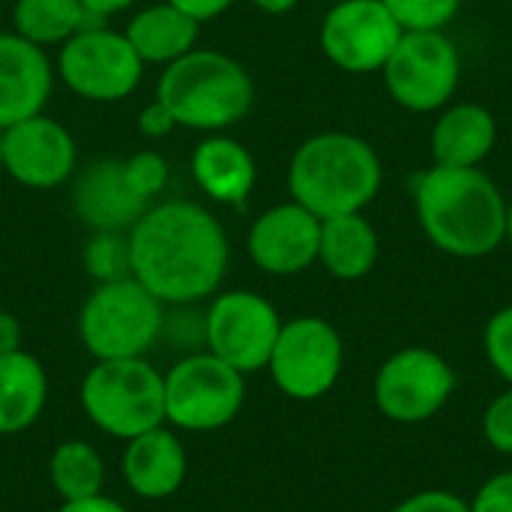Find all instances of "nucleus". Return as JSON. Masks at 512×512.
I'll use <instances>...</instances> for the list:
<instances>
[{
	"label": "nucleus",
	"instance_id": "nucleus-1",
	"mask_svg": "<svg viewBox=\"0 0 512 512\" xmlns=\"http://www.w3.org/2000/svg\"><path fill=\"white\" fill-rule=\"evenodd\" d=\"M132 279L165 306L210 300L231 261L222 222L201 204L165 201L144 210L129 228Z\"/></svg>",
	"mask_w": 512,
	"mask_h": 512
},
{
	"label": "nucleus",
	"instance_id": "nucleus-2",
	"mask_svg": "<svg viewBox=\"0 0 512 512\" xmlns=\"http://www.w3.org/2000/svg\"><path fill=\"white\" fill-rule=\"evenodd\" d=\"M417 222L453 258H486L504 246L507 198L483 168L432 165L414 186Z\"/></svg>",
	"mask_w": 512,
	"mask_h": 512
},
{
	"label": "nucleus",
	"instance_id": "nucleus-3",
	"mask_svg": "<svg viewBox=\"0 0 512 512\" xmlns=\"http://www.w3.org/2000/svg\"><path fill=\"white\" fill-rule=\"evenodd\" d=\"M384 165L375 147L351 132H318L288 162L291 201L318 219L363 213L381 192Z\"/></svg>",
	"mask_w": 512,
	"mask_h": 512
},
{
	"label": "nucleus",
	"instance_id": "nucleus-4",
	"mask_svg": "<svg viewBox=\"0 0 512 512\" xmlns=\"http://www.w3.org/2000/svg\"><path fill=\"white\" fill-rule=\"evenodd\" d=\"M156 99L171 111L177 126L213 135L237 126L252 111L255 84L231 54L192 48L162 69Z\"/></svg>",
	"mask_w": 512,
	"mask_h": 512
},
{
	"label": "nucleus",
	"instance_id": "nucleus-5",
	"mask_svg": "<svg viewBox=\"0 0 512 512\" xmlns=\"http://www.w3.org/2000/svg\"><path fill=\"white\" fill-rule=\"evenodd\" d=\"M78 402L93 429L126 444L165 423V378L147 357L93 360Z\"/></svg>",
	"mask_w": 512,
	"mask_h": 512
},
{
	"label": "nucleus",
	"instance_id": "nucleus-6",
	"mask_svg": "<svg viewBox=\"0 0 512 512\" xmlns=\"http://www.w3.org/2000/svg\"><path fill=\"white\" fill-rule=\"evenodd\" d=\"M165 303L138 279L99 282L78 312V339L93 360H132L162 339Z\"/></svg>",
	"mask_w": 512,
	"mask_h": 512
},
{
	"label": "nucleus",
	"instance_id": "nucleus-7",
	"mask_svg": "<svg viewBox=\"0 0 512 512\" xmlns=\"http://www.w3.org/2000/svg\"><path fill=\"white\" fill-rule=\"evenodd\" d=\"M162 378L165 423L177 432H219L231 426L246 405V375L210 351L180 357Z\"/></svg>",
	"mask_w": 512,
	"mask_h": 512
},
{
	"label": "nucleus",
	"instance_id": "nucleus-8",
	"mask_svg": "<svg viewBox=\"0 0 512 512\" xmlns=\"http://www.w3.org/2000/svg\"><path fill=\"white\" fill-rule=\"evenodd\" d=\"M381 75L396 105L414 114H432L456 96L462 54L444 30H405Z\"/></svg>",
	"mask_w": 512,
	"mask_h": 512
},
{
	"label": "nucleus",
	"instance_id": "nucleus-9",
	"mask_svg": "<svg viewBox=\"0 0 512 512\" xmlns=\"http://www.w3.org/2000/svg\"><path fill=\"white\" fill-rule=\"evenodd\" d=\"M342 366L345 345L339 330L318 315H300L282 321L267 372L282 396L294 402H315L336 387Z\"/></svg>",
	"mask_w": 512,
	"mask_h": 512
},
{
	"label": "nucleus",
	"instance_id": "nucleus-10",
	"mask_svg": "<svg viewBox=\"0 0 512 512\" xmlns=\"http://www.w3.org/2000/svg\"><path fill=\"white\" fill-rule=\"evenodd\" d=\"M57 75L75 96L87 102H117L135 93L144 63L129 45L126 33L99 21L60 45Z\"/></svg>",
	"mask_w": 512,
	"mask_h": 512
},
{
	"label": "nucleus",
	"instance_id": "nucleus-11",
	"mask_svg": "<svg viewBox=\"0 0 512 512\" xmlns=\"http://www.w3.org/2000/svg\"><path fill=\"white\" fill-rule=\"evenodd\" d=\"M279 330L282 318L276 306L255 291L213 294L204 309V351L243 375L267 369Z\"/></svg>",
	"mask_w": 512,
	"mask_h": 512
},
{
	"label": "nucleus",
	"instance_id": "nucleus-12",
	"mask_svg": "<svg viewBox=\"0 0 512 512\" xmlns=\"http://www.w3.org/2000/svg\"><path fill=\"white\" fill-rule=\"evenodd\" d=\"M456 372L432 348H402L387 357L375 375L372 399L375 408L402 426L432 420L453 396Z\"/></svg>",
	"mask_w": 512,
	"mask_h": 512
},
{
	"label": "nucleus",
	"instance_id": "nucleus-13",
	"mask_svg": "<svg viewBox=\"0 0 512 512\" xmlns=\"http://www.w3.org/2000/svg\"><path fill=\"white\" fill-rule=\"evenodd\" d=\"M402 33L381 0H339L321 21V51L342 72H381Z\"/></svg>",
	"mask_w": 512,
	"mask_h": 512
},
{
	"label": "nucleus",
	"instance_id": "nucleus-14",
	"mask_svg": "<svg viewBox=\"0 0 512 512\" xmlns=\"http://www.w3.org/2000/svg\"><path fill=\"white\" fill-rule=\"evenodd\" d=\"M78 147L72 132L45 114L3 129V171L27 189H54L72 180Z\"/></svg>",
	"mask_w": 512,
	"mask_h": 512
},
{
	"label": "nucleus",
	"instance_id": "nucleus-15",
	"mask_svg": "<svg viewBox=\"0 0 512 512\" xmlns=\"http://www.w3.org/2000/svg\"><path fill=\"white\" fill-rule=\"evenodd\" d=\"M318 240L321 219L297 201H285L264 210L252 222L246 234V252L261 273L297 276L318 264Z\"/></svg>",
	"mask_w": 512,
	"mask_h": 512
},
{
	"label": "nucleus",
	"instance_id": "nucleus-16",
	"mask_svg": "<svg viewBox=\"0 0 512 512\" xmlns=\"http://www.w3.org/2000/svg\"><path fill=\"white\" fill-rule=\"evenodd\" d=\"M147 207L150 201L129 183L123 159H99L72 174V210L90 231H129Z\"/></svg>",
	"mask_w": 512,
	"mask_h": 512
},
{
	"label": "nucleus",
	"instance_id": "nucleus-17",
	"mask_svg": "<svg viewBox=\"0 0 512 512\" xmlns=\"http://www.w3.org/2000/svg\"><path fill=\"white\" fill-rule=\"evenodd\" d=\"M126 489L141 501H168L174 498L189 474V453L168 423L126 441L120 459Z\"/></svg>",
	"mask_w": 512,
	"mask_h": 512
},
{
	"label": "nucleus",
	"instance_id": "nucleus-18",
	"mask_svg": "<svg viewBox=\"0 0 512 512\" xmlns=\"http://www.w3.org/2000/svg\"><path fill=\"white\" fill-rule=\"evenodd\" d=\"M54 75L45 48L18 33H0V126L6 129L42 114L54 90Z\"/></svg>",
	"mask_w": 512,
	"mask_h": 512
},
{
	"label": "nucleus",
	"instance_id": "nucleus-19",
	"mask_svg": "<svg viewBox=\"0 0 512 512\" xmlns=\"http://www.w3.org/2000/svg\"><path fill=\"white\" fill-rule=\"evenodd\" d=\"M498 144V120L480 102H456L441 108L432 126V159L447 168H480Z\"/></svg>",
	"mask_w": 512,
	"mask_h": 512
},
{
	"label": "nucleus",
	"instance_id": "nucleus-20",
	"mask_svg": "<svg viewBox=\"0 0 512 512\" xmlns=\"http://www.w3.org/2000/svg\"><path fill=\"white\" fill-rule=\"evenodd\" d=\"M192 177L210 201L243 204L255 189L258 168L237 138L213 132L192 150Z\"/></svg>",
	"mask_w": 512,
	"mask_h": 512
},
{
	"label": "nucleus",
	"instance_id": "nucleus-21",
	"mask_svg": "<svg viewBox=\"0 0 512 512\" xmlns=\"http://www.w3.org/2000/svg\"><path fill=\"white\" fill-rule=\"evenodd\" d=\"M381 240L375 225L363 213H345L321 219L318 264L342 282H357L369 276L378 264Z\"/></svg>",
	"mask_w": 512,
	"mask_h": 512
},
{
	"label": "nucleus",
	"instance_id": "nucleus-22",
	"mask_svg": "<svg viewBox=\"0 0 512 512\" xmlns=\"http://www.w3.org/2000/svg\"><path fill=\"white\" fill-rule=\"evenodd\" d=\"M48 405V372L30 351L0 357V435H21Z\"/></svg>",
	"mask_w": 512,
	"mask_h": 512
},
{
	"label": "nucleus",
	"instance_id": "nucleus-23",
	"mask_svg": "<svg viewBox=\"0 0 512 512\" xmlns=\"http://www.w3.org/2000/svg\"><path fill=\"white\" fill-rule=\"evenodd\" d=\"M126 39L135 48V54L141 57V63H159L168 66L180 57H186L195 45H198V33L201 24L180 12L177 6H171L168 0L144 6L129 24H126Z\"/></svg>",
	"mask_w": 512,
	"mask_h": 512
},
{
	"label": "nucleus",
	"instance_id": "nucleus-24",
	"mask_svg": "<svg viewBox=\"0 0 512 512\" xmlns=\"http://www.w3.org/2000/svg\"><path fill=\"white\" fill-rule=\"evenodd\" d=\"M90 24L99 21L84 9L81 0H15L12 6V33L39 48L63 45Z\"/></svg>",
	"mask_w": 512,
	"mask_h": 512
},
{
	"label": "nucleus",
	"instance_id": "nucleus-25",
	"mask_svg": "<svg viewBox=\"0 0 512 512\" xmlns=\"http://www.w3.org/2000/svg\"><path fill=\"white\" fill-rule=\"evenodd\" d=\"M48 480L60 501L96 498L105 489V462L87 441H60L48 459Z\"/></svg>",
	"mask_w": 512,
	"mask_h": 512
},
{
	"label": "nucleus",
	"instance_id": "nucleus-26",
	"mask_svg": "<svg viewBox=\"0 0 512 512\" xmlns=\"http://www.w3.org/2000/svg\"><path fill=\"white\" fill-rule=\"evenodd\" d=\"M84 270L96 285L132 276L129 231H93L84 243Z\"/></svg>",
	"mask_w": 512,
	"mask_h": 512
},
{
	"label": "nucleus",
	"instance_id": "nucleus-27",
	"mask_svg": "<svg viewBox=\"0 0 512 512\" xmlns=\"http://www.w3.org/2000/svg\"><path fill=\"white\" fill-rule=\"evenodd\" d=\"M402 30H444L462 9V0H381Z\"/></svg>",
	"mask_w": 512,
	"mask_h": 512
},
{
	"label": "nucleus",
	"instance_id": "nucleus-28",
	"mask_svg": "<svg viewBox=\"0 0 512 512\" xmlns=\"http://www.w3.org/2000/svg\"><path fill=\"white\" fill-rule=\"evenodd\" d=\"M483 351L492 369L512 387V306L498 309L483 330Z\"/></svg>",
	"mask_w": 512,
	"mask_h": 512
},
{
	"label": "nucleus",
	"instance_id": "nucleus-29",
	"mask_svg": "<svg viewBox=\"0 0 512 512\" xmlns=\"http://www.w3.org/2000/svg\"><path fill=\"white\" fill-rule=\"evenodd\" d=\"M123 168H126V177L135 186V192L141 198H147V201H153L165 189V183H168V162L156 150L132 153L129 159H123Z\"/></svg>",
	"mask_w": 512,
	"mask_h": 512
},
{
	"label": "nucleus",
	"instance_id": "nucleus-30",
	"mask_svg": "<svg viewBox=\"0 0 512 512\" xmlns=\"http://www.w3.org/2000/svg\"><path fill=\"white\" fill-rule=\"evenodd\" d=\"M162 336L174 339L189 354L204 351V312H198L195 306H165Z\"/></svg>",
	"mask_w": 512,
	"mask_h": 512
},
{
	"label": "nucleus",
	"instance_id": "nucleus-31",
	"mask_svg": "<svg viewBox=\"0 0 512 512\" xmlns=\"http://www.w3.org/2000/svg\"><path fill=\"white\" fill-rule=\"evenodd\" d=\"M483 438L492 450L512 456V387L489 402L483 414Z\"/></svg>",
	"mask_w": 512,
	"mask_h": 512
},
{
	"label": "nucleus",
	"instance_id": "nucleus-32",
	"mask_svg": "<svg viewBox=\"0 0 512 512\" xmlns=\"http://www.w3.org/2000/svg\"><path fill=\"white\" fill-rule=\"evenodd\" d=\"M393 512H471V504L447 489H426L405 498Z\"/></svg>",
	"mask_w": 512,
	"mask_h": 512
},
{
	"label": "nucleus",
	"instance_id": "nucleus-33",
	"mask_svg": "<svg viewBox=\"0 0 512 512\" xmlns=\"http://www.w3.org/2000/svg\"><path fill=\"white\" fill-rule=\"evenodd\" d=\"M471 512H512V471L489 477L477 489Z\"/></svg>",
	"mask_w": 512,
	"mask_h": 512
},
{
	"label": "nucleus",
	"instance_id": "nucleus-34",
	"mask_svg": "<svg viewBox=\"0 0 512 512\" xmlns=\"http://www.w3.org/2000/svg\"><path fill=\"white\" fill-rule=\"evenodd\" d=\"M174 129H177V123H174L171 111L159 99H153L147 108H141V114H138V132L144 138H165Z\"/></svg>",
	"mask_w": 512,
	"mask_h": 512
},
{
	"label": "nucleus",
	"instance_id": "nucleus-35",
	"mask_svg": "<svg viewBox=\"0 0 512 512\" xmlns=\"http://www.w3.org/2000/svg\"><path fill=\"white\" fill-rule=\"evenodd\" d=\"M168 3L177 6L180 12L192 15L198 24H204V21H213V18H219L222 12H228L234 0H168Z\"/></svg>",
	"mask_w": 512,
	"mask_h": 512
},
{
	"label": "nucleus",
	"instance_id": "nucleus-36",
	"mask_svg": "<svg viewBox=\"0 0 512 512\" xmlns=\"http://www.w3.org/2000/svg\"><path fill=\"white\" fill-rule=\"evenodd\" d=\"M21 348H24V327H21V321L12 312L0 309V357L15 354Z\"/></svg>",
	"mask_w": 512,
	"mask_h": 512
},
{
	"label": "nucleus",
	"instance_id": "nucleus-37",
	"mask_svg": "<svg viewBox=\"0 0 512 512\" xmlns=\"http://www.w3.org/2000/svg\"><path fill=\"white\" fill-rule=\"evenodd\" d=\"M57 512H129L120 501L108 498L105 492L96 498H84V501H63Z\"/></svg>",
	"mask_w": 512,
	"mask_h": 512
},
{
	"label": "nucleus",
	"instance_id": "nucleus-38",
	"mask_svg": "<svg viewBox=\"0 0 512 512\" xmlns=\"http://www.w3.org/2000/svg\"><path fill=\"white\" fill-rule=\"evenodd\" d=\"M81 3H84V9H87L96 21H105V18H111V15H117V12L135 6L138 0H81Z\"/></svg>",
	"mask_w": 512,
	"mask_h": 512
},
{
	"label": "nucleus",
	"instance_id": "nucleus-39",
	"mask_svg": "<svg viewBox=\"0 0 512 512\" xmlns=\"http://www.w3.org/2000/svg\"><path fill=\"white\" fill-rule=\"evenodd\" d=\"M261 12H267V15H285V12H291V9H297L300 6V0H252Z\"/></svg>",
	"mask_w": 512,
	"mask_h": 512
},
{
	"label": "nucleus",
	"instance_id": "nucleus-40",
	"mask_svg": "<svg viewBox=\"0 0 512 512\" xmlns=\"http://www.w3.org/2000/svg\"><path fill=\"white\" fill-rule=\"evenodd\" d=\"M504 243L512 249V201L507 204V228H504Z\"/></svg>",
	"mask_w": 512,
	"mask_h": 512
},
{
	"label": "nucleus",
	"instance_id": "nucleus-41",
	"mask_svg": "<svg viewBox=\"0 0 512 512\" xmlns=\"http://www.w3.org/2000/svg\"><path fill=\"white\" fill-rule=\"evenodd\" d=\"M0 171H3V126H0Z\"/></svg>",
	"mask_w": 512,
	"mask_h": 512
}]
</instances>
